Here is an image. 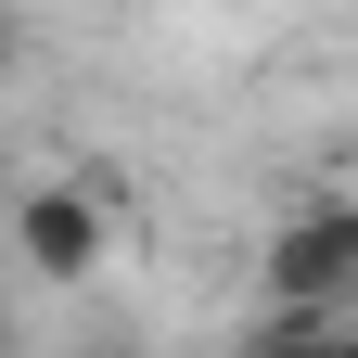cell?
Segmentation results:
<instances>
[{
	"mask_svg": "<svg viewBox=\"0 0 358 358\" xmlns=\"http://www.w3.org/2000/svg\"><path fill=\"white\" fill-rule=\"evenodd\" d=\"M103 256H115L103 192H77V179H38V192L13 205V268H38V282H103Z\"/></svg>",
	"mask_w": 358,
	"mask_h": 358,
	"instance_id": "cell-2",
	"label": "cell"
},
{
	"mask_svg": "<svg viewBox=\"0 0 358 358\" xmlns=\"http://www.w3.org/2000/svg\"><path fill=\"white\" fill-rule=\"evenodd\" d=\"M256 282H268L282 320H333V307L358 294V205H294L282 231H268Z\"/></svg>",
	"mask_w": 358,
	"mask_h": 358,
	"instance_id": "cell-1",
	"label": "cell"
},
{
	"mask_svg": "<svg viewBox=\"0 0 358 358\" xmlns=\"http://www.w3.org/2000/svg\"><path fill=\"white\" fill-rule=\"evenodd\" d=\"M13 64H26V26H13V13H0V77H13Z\"/></svg>",
	"mask_w": 358,
	"mask_h": 358,
	"instance_id": "cell-4",
	"label": "cell"
},
{
	"mask_svg": "<svg viewBox=\"0 0 358 358\" xmlns=\"http://www.w3.org/2000/svg\"><path fill=\"white\" fill-rule=\"evenodd\" d=\"M256 358H358V320H282Z\"/></svg>",
	"mask_w": 358,
	"mask_h": 358,
	"instance_id": "cell-3",
	"label": "cell"
},
{
	"mask_svg": "<svg viewBox=\"0 0 358 358\" xmlns=\"http://www.w3.org/2000/svg\"><path fill=\"white\" fill-rule=\"evenodd\" d=\"M103 358H115V345H103Z\"/></svg>",
	"mask_w": 358,
	"mask_h": 358,
	"instance_id": "cell-5",
	"label": "cell"
}]
</instances>
